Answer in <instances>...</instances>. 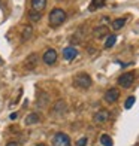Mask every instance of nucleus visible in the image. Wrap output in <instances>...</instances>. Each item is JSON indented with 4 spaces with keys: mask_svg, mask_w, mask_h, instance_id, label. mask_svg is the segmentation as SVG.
Wrapping results in <instances>:
<instances>
[{
    "mask_svg": "<svg viewBox=\"0 0 139 146\" xmlns=\"http://www.w3.org/2000/svg\"><path fill=\"white\" fill-rule=\"evenodd\" d=\"M115 40H117V36L115 35L106 36V40H105V48H112V46L115 45Z\"/></svg>",
    "mask_w": 139,
    "mask_h": 146,
    "instance_id": "19",
    "label": "nucleus"
},
{
    "mask_svg": "<svg viewBox=\"0 0 139 146\" xmlns=\"http://www.w3.org/2000/svg\"><path fill=\"white\" fill-rule=\"evenodd\" d=\"M66 17H67V15H66V12L63 9L54 8V9L49 12V17H48L49 25H51V27H58V25H61L66 21Z\"/></svg>",
    "mask_w": 139,
    "mask_h": 146,
    "instance_id": "1",
    "label": "nucleus"
},
{
    "mask_svg": "<svg viewBox=\"0 0 139 146\" xmlns=\"http://www.w3.org/2000/svg\"><path fill=\"white\" fill-rule=\"evenodd\" d=\"M36 63H37V55L36 54H30L24 64H25V67H27V69H33V67H36Z\"/></svg>",
    "mask_w": 139,
    "mask_h": 146,
    "instance_id": "12",
    "label": "nucleus"
},
{
    "mask_svg": "<svg viewBox=\"0 0 139 146\" xmlns=\"http://www.w3.org/2000/svg\"><path fill=\"white\" fill-rule=\"evenodd\" d=\"M42 60H43V63H45L46 66H52V64L57 61V51L52 49V48L46 49V51L43 52V55H42Z\"/></svg>",
    "mask_w": 139,
    "mask_h": 146,
    "instance_id": "5",
    "label": "nucleus"
},
{
    "mask_svg": "<svg viewBox=\"0 0 139 146\" xmlns=\"http://www.w3.org/2000/svg\"><path fill=\"white\" fill-rule=\"evenodd\" d=\"M135 100H136V98H135L133 96H130V97H127V100H126V103H124V108H126V109H130L132 106L135 104Z\"/></svg>",
    "mask_w": 139,
    "mask_h": 146,
    "instance_id": "21",
    "label": "nucleus"
},
{
    "mask_svg": "<svg viewBox=\"0 0 139 146\" xmlns=\"http://www.w3.org/2000/svg\"><path fill=\"white\" fill-rule=\"evenodd\" d=\"M37 146H43V145H37Z\"/></svg>",
    "mask_w": 139,
    "mask_h": 146,
    "instance_id": "25",
    "label": "nucleus"
},
{
    "mask_svg": "<svg viewBox=\"0 0 139 146\" xmlns=\"http://www.w3.org/2000/svg\"><path fill=\"white\" fill-rule=\"evenodd\" d=\"M31 36H33V27H31V25H24L23 33H21V40L27 42Z\"/></svg>",
    "mask_w": 139,
    "mask_h": 146,
    "instance_id": "10",
    "label": "nucleus"
},
{
    "mask_svg": "<svg viewBox=\"0 0 139 146\" xmlns=\"http://www.w3.org/2000/svg\"><path fill=\"white\" fill-rule=\"evenodd\" d=\"M87 143H88V139H87V137H81V139L76 142L75 146H87Z\"/></svg>",
    "mask_w": 139,
    "mask_h": 146,
    "instance_id": "22",
    "label": "nucleus"
},
{
    "mask_svg": "<svg viewBox=\"0 0 139 146\" xmlns=\"http://www.w3.org/2000/svg\"><path fill=\"white\" fill-rule=\"evenodd\" d=\"M118 97H120V91L117 88H109L105 92V102H108V103H115L118 100Z\"/></svg>",
    "mask_w": 139,
    "mask_h": 146,
    "instance_id": "7",
    "label": "nucleus"
},
{
    "mask_svg": "<svg viewBox=\"0 0 139 146\" xmlns=\"http://www.w3.org/2000/svg\"><path fill=\"white\" fill-rule=\"evenodd\" d=\"M105 2L106 0H91V5H90V11L91 12H94V11H97V9H100L102 6H105Z\"/></svg>",
    "mask_w": 139,
    "mask_h": 146,
    "instance_id": "14",
    "label": "nucleus"
},
{
    "mask_svg": "<svg viewBox=\"0 0 139 146\" xmlns=\"http://www.w3.org/2000/svg\"><path fill=\"white\" fill-rule=\"evenodd\" d=\"M91 84H93V81H91L90 75H87V73H78L74 78V85L79 90H87L91 87Z\"/></svg>",
    "mask_w": 139,
    "mask_h": 146,
    "instance_id": "2",
    "label": "nucleus"
},
{
    "mask_svg": "<svg viewBox=\"0 0 139 146\" xmlns=\"http://www.w3.org/2000/svg\"><path fill=\"white\" fill-rule=\"evenodd\" d=\"M66 109H67V106H66V103L63 100H58L54 108H52V112H60V113H63V112H66Z\"/></svg>",
    "mask_w": 139,
    "mask_h": 146,
    "instance_id": "16",
    "label": "nucleus"
},
{
    "mask_svg": "<svg viewBox=\"0 0 139 146\" xmlns=\"http://www.w3.org/2000/svg\"><path fill=\"white\" fill-rule=\"evenodd\" d=\"M78 55V49L75 46H66L63 49V58L67 60V61H72V60H75Z\"/></svg>",
    "mask_w": 139,
    "mask_h": 146,
    "instance_id": "8",
    "label": "nucleus"
},
{
    "mask_svg": "<svg viewBox=\"0 0 139 146\" xmlns=\"http://www.w3.org/2000/svg\"><path fill=\"white\" fill-rule=\"evenodd\" d=\"M37 122H39V115L36 112H31V113H29L27 118H25V125H35Z\"/></svg>",
    "mask_w": 139,
    "mask_h": 146,
    "instance_id": "13",
    "label": "nucleus"
},
{
    "mask_svg": "<svg viewBox=\"0 0 139 146\" xmlns=\"http://www.w3.org/2000/svg\"><path fill=\"white\" fill-rule=\"evenodd\" d=\"M93 35H94V37H97V39H100L103 36H108V27L99 25V27H96L94 30H93Z\"/></svg>",
    "mask_w": 139,
    "mask_h": 146,
    "instance_id": "11",
    "label": "nucleus"
},
{
    "mask_svg": "<svg viewBox=\"0 0 139 146\" xmlns=\"http://www.w3.org/2000/svg\"><path fill=\"white\" fill-rule=\"evenodd\" d=\"M52 146H70V139L66 133H57L52 137Z\"/></svg>",
    "mask_w": 139,
    "mask_h": 146,
    "instance_id": "3",
    "label": "nucleus"
},
{
    "mask_svg": "<svg viewBox=\"0 0 139 146\" xmlns=\"http://www.w3.org/2000/svg\"><path fill=\"white\" fill-rule=\"evenodd\" d=\"M108 119H109V110H106V109L97 110L94 113V116H93V121L96 124H103V122H106Z\"/></svg>",
    "mask_w": 139,
    "mask_h": 146,
    "instance_id": "6",
    "label": "nucleus"
},
{
    "mask_svg": "<svg viewBox=\"0 0 139 146\" xmlns=\"http://www.w3.org/2000/svg\"><path fill=\"white\" fill-rule=\"evenodd\" d=\"M9 118H11V119H17V113H12Z\"/></svg>",
    "mask_w": 139,
    "mask_h": 146,
    "instance_id": "24",
    "label": "nucleus"
},
{
    "mask_svg": "<svg viewBox=\"0 0 139 146\" xmlns=\"http://www.w3.org/2000/svg\"><path fill=\"white\" fill-rule=\"evenodd\" d=\"M46 6V0H31V11L42 12Z\"/></svg>",
    "mask_w": 139,
    "mask_h": 146,
    "instance_id": "9",
    "label": "nucleus"
},
{
    "mask_svg": "<svg viewBox=\"0 0 139 146\" xmlns=\"http://www.w3.org/2000/svg\"><path fill=\"white\" fill-rule=\"evenodd\" d=\"M100 143L103 146H114V140L111 139L109 134H102L100 136Z\"/></svg>",
    "mask_w": 139,
    "mask_h": 146,
    "instance_id": "17",
    "label": "nucleus"
},
{
    "mask_svg": "<svg viewBox=\"0 0 139 146\" xmlns=\"http://www.w3.org/2000/svg\"><path fill=\"white\" fill-rule=\"evenodd\" d=\"M48 104V96L45 92H39V100H37V106L39 108H43V106Z\"/></svg>",
    "mask_w": 139,
    "mask_h": 146,
    "instance_id": "18",
    "label": "nucleus"
},
{
    "mask_svg": "<svg viewBox=\"0 0 139 146\" xmlns=\"http://www.w3.org/2000/svg\"><path fill=\"white\" fill-rule=\"evenodd\" d=\"M124 24H126V18H118V19H114V21L111 23L114 30H121L124 27Z\"/></svg>",
    "mask_w": 139,
    "mask_h": 146,
    "instance_id": "15",
    "label": "nucleus"
},
{
    "mask_svg": "<svg viewBox=\"0 0 139 146\" xmlns=\"http://www.w3.org/2000/svg\"><path fill=\"white\" fill-rule=\"evenodd\" d=\"M6 146H19V145H18V142H8Z\"/></svg>",
    "mask_w": 139,
    "mask_h": 146,
    "instance_id": "23",
    "label": "nucleus"
},
{
    "mask_svg": "<svg viewBox=\"0 0 139 146\" xmlns=\"http://www.w3.org/2000/svg\"><path fill=\"white\" fill-rule=\"evenodd\" d=\"M41 12H35V11H30L29 12V18H30V21H35V23H37V21H41Z\"/></svg>",
    "mask_w": 139,
    "mask_h": 146,
    "instance_id": "20",
    "label": "nucleus"
},
{
    "mask_svg": "<svg viewBox=\"0 0 139 146\" xmlns=\"http://www.w3.org/2000/svg\"><path fill=\"white\" fill-rule=\"evenodd\" d=\"M135 81V73L133 72H129V73H124L118 78V85L123 88H130V85L133 84Z\"/></svg>",
    "mask_w": 139,
    "mask_h": 146,
    "instance_id": "4",
    "label": "nucleus"
}]
</instances>
